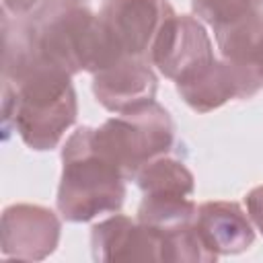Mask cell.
Segmentation results:
<instances>
[{"instance_id":"277c9868","label":"cell","mask_w":263,"mask_h":263,"mask_svg":"<svg viewBox=\"0 0 263 263\" xmlns=\"http://www.w3.org/2000/svg\"><path fill=\"white\" fill-rule=\"evenodd\" d=\"M95 92L109 109H136L152 101L154 76L144 60H119L103 68L101 76L95 80Z\"/></svg>"},{"instance_id":"6da1fadb","label":"cell","mask_w":263,"mask_h":263,"mask_svg":"<svg viewBox=\"0 0 263 263\" xmlns=\"http://www.w3.org/2000/svg\"><path fill=\"white\" fill-rule=\"evenodd\" d=\"M14 78V99L6 97V101L14 105L18 134L37 150L51 148L76 113L68 72L41 64H21Z\"/></svg>"},{"instance_id":"8992f818","label":"cell","mask_w":263,"mask_h":263,"mask_svg":"<svg viewBox=\"0 0 263 263\" xmlns=\"http://www.w3.org/2000/svg\"><path fill=\"white\" fill-rule=\"evenodd\" d=\"M253 2L255 0H193V6L210 23L222 27L251 14Z\"/></svg>"},{"instance_id":"3957f363","label":"cell","mask_w":263,"mask_h":263,"mask_svg":"<svg viewBox=\"0 0 263 263\" xmlns=\"http://www.w3.org/2000/svg\"><path fill=\"white\" fill-rule=\"evenodd\" d=\"M99 148L119 166L123 177L146 166V160L158 156L173 140V125L158 105L148 101L127 115L109 119L95 132Z\"/></svg>"},{"instance_id":"5b68a950","label":"cell","mask_w":263,"mask_h":263,"mask_svg":"<svg viewBox=\"0 0 263 263\" xmlns=\"http://www.w3.org/2000/svg\"><path fill=\"white\" fill-rule=\"evenodd\" d=\"M199 238L203 247L220 251H240L253 240V232L236 205L205 203L197 216Z\"/></svg>"},{"instance_id":"52a82bcc","label":"cell","mask_w":263,"mask_h":263,"mask_svg":"<svg viewBox=\"0 0 263 263\" xmlns=\"http://www.w3.org/2000/svg\"><path fill=\"white\" fill-rule=\"evenodd\" d=\"M251 212H253V218L257 220V224L263 228V189L255 191L251 195Z\"/></svg>"},{"instance_id":"7a4b0ae2","label":"cell","mask_w":263,"mask_h":263,"mask_svg":"<svg viewBox=\"0 0 263 263\" xmlns=\"http://www.w3.org/2000/svg\"><path fill=\"white\" fill-rule=\"evenodd\" d=\"M123 173L99 148L95 129L76 132L64 150L60 210L70 220H88L115 210L123 197Z\"/></svg>"}]
</instances>
